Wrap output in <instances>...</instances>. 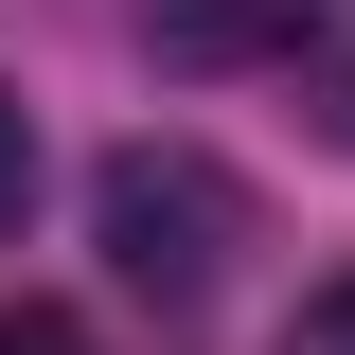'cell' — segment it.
<instances>
[{
    "instance_id": "5",
    "label": "cell",
    "mask_w": 355,
    "mask_h": 355,
    "mask_svg": "<svg viewBox=\"0 0 355 355\" xmlns=\"http://www.w3.org/2000/svg\"><path fill=\"white\" fill-rule=\"evenodd\" d=\"M284 355H355V266H338V284H320L302 320H284Z\"/></svg>"
},
{
    "instance_id": "1",
    "label": "cell",
    "mask_w": 355,
    "mask_h": 355,
    "mask_svg": "<svg viewBox=\"0 0 355 355\" xmlns=\"http://www.w3.org/2000/svg\"><path fill=\"white\" fill-rule=\"evenodd\" d=\"M89 249H107V284H142V302H214L231 249H249V178L214 160V142H107V178H89Z\"/></svg>"
},
{
    "instance_id": "4",
    "label": "cell",
    "mask_w": 355,
    "mask_h": 355,
    "mask_svg": "<svg viewBox=\"0 0 355 355\" xmlns=\"http://www.w3.org/2000/svg\"><path fill=\"white\" fill-rule=\"evenodd\" d=\"M0 355H107V338H89L71 302H0Z\"/></svg>"
},
{
    "instance_id": "3",
    "label": "cell",
    "mask_w": 355,
    "mask_h": 355,
    "mask_svg": "<svg viewBox=\"0 0 355 355\" xmlns=\"http://www.w3.org/2000/svg\"><path fill=\"white\" fill-rule=\"evenodd\" d=\"M18 214H36V107L0 89V249H18Z\"/></svg>"
},
{
    "instance_id": "2",
    "label": "cell",
    "mask_w": 355,
    "mask_h": 355,
    "mask_svg": "<svg viewBox=\"0 0 355 355\" xmlns=\"http://www.w3.org/2000/svg\"><path fill=\"white\" fill-rule=\"evenodd\" d=\"M231 53L320 71V18H302V0H160V71H231Z\"/></svg>"
},
{
    "instance_id": "6",
    "label": "cell",
    "mask_w": 355,
    "mask_h": 355,
    "mask_svg": "<svg viewBox=\"0 0 355 355\" xmlns=\"http://www.w3.org/2000/svg\"><path fill=\"white\" fill-rule=\"evenodd\" d=\"M320 125L355 142V53H338V36H320Z\"/></svg>"
}]
</instances>
